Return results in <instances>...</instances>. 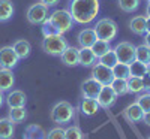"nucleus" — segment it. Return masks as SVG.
Segmentation results:
<instances>
[{
    "label": "nucleus",
    "mask_w": 150,
    "mask_h": 139,
    "mask_svg": "<svg viewBox=\"0 0 150 139\" xmlns=\"http://www.w3.org/2000/svg\"><path fill=\"white\" fill-rule=\"evenodd\" d=\"M129 73L131 77H137V78H144L149 73V65L138 60H134L129 65Z\"/></svg>",
    "instance_id": "412c9836"
},
{
    "label": "nucleus",
    "mask_w": 150,
    "mask_h": 139,
    "mask_svg": "<svg viewBox=\"0 0 150 139\" xmlns=\"http://www.w3.org/2000/svg\"><path fill=\"white\" fill-rule=\"evenodd\" d=\"M75 114V108L72 106V103H69L68 100H60L57 102L53 108H51V120L56 124H68Z\"/></svg>",
    "instance_id": "20e7f679"
},
{
    "label": "nucleus",
    "mask_w": 150,
    "mask_h": 139,
    "mask_svg": "<svg viewBox=\"0 0 150 139\" xmlns=\"http://www.w3.org/2000/svg\"><path fill=\"white\" fill-rule=\"evenodd\" d=\"M144 44L150 48V32H146L144 33Z\"/></svg>",
    "instance_id": "4c0bfd02"
},
{
    "label": "nucleus",
    "mask_w": 150,
    "mask_h": 139,
    "mask_svg": "<svg viewBox=\"0 0 150 139\" xmlns=\"http://www.w3.org/2000/svg\"><path fill=\"white\" fill-rule=\"evenodd\" d=\"M146 32H150V17L146 18Z\"/></svg>",
    "instance_id": "ea45409f"
},
{
    "label": "nucleus",
    "mask_w": 150,
    "mask_h": 139,
    "mask_svg": "<svg viewBox=\"0 0 150 139\" xmlns=\"http://www.w3.org/2000/svg\"><path fill=\"white\" fill-rule=\"evenodd\" d=\"M8 118L14 123V124H21L24 120L27 118V109L24 108V106H20V108H9Z\"/></svg>",
    "instance_id": "5701e85b"
},
{
    "label": "nucleus",
    "mask_w": 150,
    "mask_h": 139,
    "mask_svg": "<svg viewBox=\"0 0 150 139\" xmlns=\"http://www.w3.org/2000/svg\"><path fill=\"white\" fill-rule=\"evenodd\" d=\"M123 115L126 117V120H129L131 123H140L144 118V111L137 103H132L126 109H123Z\"/></svg>",
    "instance_id": "a211bd4d"
},
{
    "label": "nucleus",
    "mask_w": 150,
    "mask_h": 139,
    "mask_svg": "<svg viewBox=\"0 0 150 139\" xmlns=\"http://www.w3.org/2000/svg\"><path fill=\"white\" fill-rule=\"evenodd\" d=\"M14 3L11 0H0V22H8L14 17Z\"/></svg>",
    "instance_id": "aec40b11"
},
{
    "label": "nucleus",
    "mask_w": 150,
    "mask_h": 139,
    "mask_svg": "<svg viewBox=\"0 0 150 139\" xmlns=\"http://www.w3.org/2000/svg\"><path fill=\"white\" fill-rule=\"evenodd\" d=\"M45 139H65V129L63 127H54V129H51L47 133Z\"/></svg>",
    "instance_id": "f704fd0d"
},
{
    "label": "nucleus",
    "mask_w": 150,
    "mask_h": 139,
    "mask_svg": "<svg viewBox=\"0 0 150 139\" xmlns=\"http://www.w3.org/2000/svg\"><path fill=\"white\" fill-rule=\"evenodd\" d=\"M146 14H147V17H150V3H147V8H146Z\"/></svg>",
    "instance_id": "79ce46f5"
},
{
    "label": "nucleus",
    "mask_w": 150,
    "mask_h": 139,
    "mask_svg": "<svg viewBox=\"0 0 150 139\" xmlns=\"http://www.w3.org/2000/svg\"><path fill=\"white\" fill-rule=\"evenodd\" d=\"M15 84V77L12 69H0V91H9Z\"/></svg>",
    "instance_id": "f3484780"
},
{
    "label": "nucleus",
    "mask_w": 150,
    "mask_h": 139,
    "mask_svg": "<svg viewBox=\"0 0 150 139\" xmlns=\"http://www.w3.org/2000/svg\"><path fill=\"white\" fill-rule=\"evenodd\" d=\"M111 49V42L108 41H102V39H96V42L92 45V51L95 53V55L99 58L102 57L104 54H107Z\"/></svg>",
    "instance_id": "bb28decb"
},
{
    "label": "nucleus",
    "mask_w": 150,
    "mask_h": 139,
    "mask_svg": "<svg viewBox=\"0 0 150 139\" xmlns=\"http://www.w3.org/2000/svg\"><path fill=\"white\" fill-rule=\"evenodd\" d=\"M135 103L144 111V114H146V112H150V91H144V93H141L138 97H137Z\"/></svg>",
    "instance_id": "473e14b6"
},
{
    "label": "nucleus",
    "mask_w": 150,
    "mask_h": 139,
    "mask_svg": "<svg viewBox=\"0 0 150 139\" xmlns=\"http://www.w3.org/2000/svg\"><path fill=\"white\" fill-rule=\"evenodd\" d=\"M129 29L135 34H144L146 33V17L144 15H137V17L131 18Z\"/></svg>",
    "instance_id": "b1692460"
},
{
    "label": "nucleus",
    "mask_w": 150,
    "mask_h": 139,
    "mask_svg": "<svg viewBox=\"0 0 150 139\" xmlns=\"http://www.w3.org/2000/svg\"><path fill=\"white\" fill-rule=\"evenodd\" d=\"M15 135V124L8 117L0 118V139H12Z\"/></svg>",
    "instance_id": "6ab92c4d"
},
{
    "label": "nucleus",
    "mask_w": 150,
    "mask_h": 139,
    "mask_svg": "<svg viewBox=\"0 0 150 139\" xmlns=\"http://www.w3.org/2000/svg\"><path fill=\"white\" fill-rule=\"evenodd\" d=\"M147 139H150V136H149V138H147Z\"/></svg>",
    "instance_id": "a18cd8bd"
},
{
    "label": "nucleus",
    "mask_w": 150,
    "mask_h": 139,
    "mask_svg": "<svg viewBox=\"0 0 150 139\" xmlns=\"http://www.w3.org/2000/svg\"><path fill=\"white\" fill-rule=\"evenodd\" d=\"M147 3H150V0H147Z\"/></svg>",
    "instance_id": "c03bdc74"
},
{
    "label": "nucleus",
    "mask_w": 150,
    "mask_h": 139,
    "mask_svg": "<svg viewBox=\"0 0 150 139\" xmlns=\"http://www.w3.org/2000/svg\"><path fill=\"white\" fill-rule=\"evenodd\" d=\"M110 85L112 87V90L117 93V96H123V94H126V93H128V82H126V79L114 78Z\"/></svg>",
    "instance_id": "7c9ffc66"
},
{
    "label": "nucleus",
    "mask_w": 150,
    "mask_h": 139,
    "mask_svg": "<svg viewBox=\"0 0 150 139\" xmlns=\"http://www.w3.org/2000/svg\"><path fill=\"white\" fill-rule=\"evenodd\" d=\"M149 70H150V63H149Z\"/></svg>",
    "instance_id": "37998d69"
},
{
    "label": "nucleus",
    "mask_w": 150,
    "mask_h": 139,
    "mask_svg": "<svg viewBox=\"0 0 150 139\" xmlns=\"http://www.w3.org/2000/svg\"><path fill=\"white\" fill-rule=\"evenodd\" d=\"M98 63V57L92 51V48H80L78 49V65L83 67H92Z\"/></svg>",
    "instance_id": "2eb2a0df"
},
{
    "label": "nucleus",
    "mask_w": 150,
    "mask_h": 139,
    "mask_svg": "<svg viewBox=\"0 0 150 139\" xmlns=\"http://www.w3.org/2000/svg\"><path fill=\"white\" fill-rule=\"evenodd\" d=\"M45 132L39 127L38 124H30L27 126V129L24 130L23 138L24 139H45Z\"/></svg>",
    "instance_id": "a878e982"
},
{
    "label": "nucleus",
    "mask_w": 150,
    "mask_h": 139,
    "mask_svg": "<svg viewBox=\"0 0 150 139\" xmlns=\"http://www.w3.org/2000/svg\"><path fill=\"white\" fill-rule=\"evenodd\" d=\"M98 36H96V32L95 29H83L80 33H78V37H77V42H78V46L80 48H92V45L96 42Z\"/></svg>",
    "instance_id": "4468645a"
},
{
    "label": "nucleus",
    "mask_w": 150,
    "mask_h": 139,
    "mask_svg": "<svg viewBox=\"0 0 150 139\" xmlns=\"http://www.w3.org/2000/svg\"><path fill=\"white\" fill-rule=\"evenodd\" d=\"M117 97H119L117 93L112 90L111 85H102L101 91H99L96 99H98L99 105H101V108H111L117 102Z\"/></svg>",
    "instance_id": "9d476101"
},
{
    "label": "nucleus",
    "mask_w": 150,
    "mask_h": 139,
    "mask_svg": "<svg viewBox=\"0 0 150 139\" xmlns=\"http://www.w3.org/2000/svg\"><path fill=\"white\" fill-rule=\"evenodd\" d=\"M99 108H101V105H99L98 99H93V97H83L80 100V111L84 114L86 117H93L98 114Z\"/></svg>",
    "instance_id": "ddd939ff"
},
{
    "label": "nucleus",
    "mask_w": 150,
    "mask_h": 139,
    "mask_svg": "<svg viewBox=\"0 0 150 139\" xmlns=\"http://www.w3.org/2000/svg\"><path fill=\"white\" fill-rule=\"evenodd\" d=\"M50 8H47L45 5H42L41 2H38V3H33L29 6L27 9V21L30 24H33V26H42V22L48 18V11Z\"/></svg>",
    "instance_id": "423d86ee"
},
{
    "label": "nucleus",
    "mask_w": 150,
    "mask_h": 139,
    "mask_svg": "<svg viewBox=\"0 0 150 139\" xmlns=\"http://www.w3.org/2000/svg\"><path fill=\"white\" fill-rule=\"evenodd\" d=\"M128 82V93H132V94H141L144 93V82H143V78H137V77H129L126 79Z\"/></svg>",
    "instance_id": "393cba45"
},
{
    "label": "nucleus",
    "mask_w": 150,
    "mask_h": 139,
    "mask_svg": "<svg viewBox=\"0 0 150 139\" xmlns=\"http://www.w3.org/2000/svg\"><path fill=\"white\" fill-rule=\"evenodd\" d=\"M65 139H83V133L80 127L77 126H71L65 130Z\"/></svg>",
    "instance_id": "72a5a7b5"
},
{
    "label": "nucleus",
    "mask_w": 150,
    "mask_h": 139,
    "mask_svg": "<svg viewBox=\"0 0 150 139\" xmlns=\"http://www.w3.org/2000/svg\"><path fill=\"white\" fill-rule=\"evenodd\" d=\"M60 60L65 66L68 67H75V66H80L78 65V48L75 46H68L63 54L60 55Z\"/></svg>",
    "instance_id": "dca6fc26"
},
{
    "label": "nucleus",
    "mask_w": 150,
    "mask_h": 139,
    "mask_svg": "<svg viewBox=\"0 0 150 139\" xmlns=\"http://www.w3.org/2000/svg\"><path fill=\"white\" fill-rule=\"evenodd\" d=\"M99 0H69L68 11L77 24H90L99 15Z\"/></svg>",
    "instance_id": "f257e3e1"
},
{
    "label": "nucleus",
    "mask_w": 150,
    "mask_h": 139,
    "mask_svg": "<svg viewBox=\"0 0 150 139\" xmlns=\"http://www.w3.org/2000/svg\"><path fill=\"white\" fill-rule=\"evenodd\" d=\"M39 2H41L42 5H45L47 8H51V6H56L60 0H39Z\"/></svg>",
    "instance_id": "e433bc0d"
},
{
    "label": "nucleus",
    "mask_w": 150,
    "mask_h": 139,
    "mask_svg": "<svg viewBox=\"0 0 150 139\" xmlns=\"http://www.w3.org/2000/svg\"><path fill=\"white\" fill-rule=\"evenodd\" d=\"M143 82H144V90L146 91H150V70L146 77L143 78Z\"/></svg>",
    "instance_id": "c9c22d12"
},
{
    "label": "nucleus",
    "mask_w": 150,
    "mask_h": 139,
    "mask_svg": "<svg viewBox=\"0 0 150 139\" xmlns=\"http://www.w3.org/2000/svg\"><path fill=\"white\" fill-rule=\"evenodd\" d=\"M20 61L15 49L12 46H2L0 48V69H14Z\"/></svg>",
    "instance_id": "6e6552de"
},
{
    "label": "nucleus",
    "mask_w": 150,
    "mask_h": 139,
    "mask_svg": "<svg viewBox=\"0 0 150 139\" xmlns=\"http://www.w3.org/2000/svg\"><path fill=\"white\" fill-rule=\"evenodd\" d=\"M135 60L143 61V63H146V65L150 63V48L146 44L135 46Z\"/></svg>",
    "instance_id": "cd10ccee"
},
{
    "label": "nucleus",
    "mask_w": 150,
    "mask_h": 139,
    "mask_svg": "<svg viewBox=\"0 0 150 139\" xmlns=\"http://www.w3.org/2000/svg\"><path fill=\"white\" fill-rule=\"evenodd\" d=\"M92 78H95L102 85H110L112 79H114V73H112L111 67H107L98 61L95 66H92Z\"/></svg>",
    "instance_id": "1a4fd4ad"
},
{
    "label": "nucleus",
    "mask_w": 150,
    "mask_h": 139,
    "mask_svg": "<svg viewBox=\"0 0 150 139\" xmlns=\"http://www.w3.org/2000/svg\"><path fill=\"white\" fill-rule=\"evenodd\" d=\"M112 49H114V53L117 55V60L120 63L131 65V63L135 60V45L131 44V42H128V41L119 42Z\"/></svg>",
    "instance_id": "0eeeda50"
},
{
    "label": "nucleus",
    "mask_w": 150,
    "mask_h": 139,
    "mask_svg": "<svg viewBox=\"0 0 150 139\" xmlns=\"http://www.w3.org/2000/svg\"><path fill=\"white\" fill-rule=\"evenodd\" d=\"M112 73H114V78H120V79H128L131 77L129 73V65H125V63H117V65L112 67Z\"/></svg>",
    "instance_id": "c756f323"
},
{
    "label": "nucleus",
    "mask_w": 150,
    "mask_h": 139,
    "mask_svg": "<svg viewBox=\"0 0 150 139\" xmlns=\"http://www.w3.org/2000/svg\"><path fill=\"white\" fill-rule=\"evenodd\" d=\"M3 103H5V97H3V91H0V108L3 106Z\"/></svg>",
    "instance_id": "a19ab883"
},
{
    "label": "nucleus",
    "mask_w": 150,
    "mask_h": 139,
    "mask_svg": "<svg viewBox=\"0 0 150 139\" xmlns=\"http://www.w3.org/2000/svg\"><path fill=\"white\" fill-rule=\"evenodd\" d=\"M99 63H101V65H104V66H107V67H111V69L114 67L117 63H119L114 49H110L107 54H104L102 57H99Z\"/></svg>",
    "instance_id": "c85d7f7f"
},
{
    "label": "nucleus",
    "mask_w": 150,
    "mask_h": 139,
    "mask_svg": "<svg viewBox=\"0 0 150 139\" xmlns=\"http://www.w3.org/2000/svg\"><path fill=\"white\" fill-rule=\"evenodd\" d=\"M74 27V20L68 9H57L51 12V15L42 22V34L44 36H63L71 32Z\"/></svg>",
    "instance_id": "f03ea898"
},
{
    "label": "nucleus",
    "mask_w": 150,
    "mask_h": 139,
    "mask_svg": "<svg viewBox=\"0 0 150 139\" xmlns=\"http://www.w3.org/2000/svg\"><path fill=\"white\" fill-rule=\"evenodd\" d=\"M102 88V84L98 82L95 78H87L83 84H81V96L83 97H93L96 99L99 91Z\"/></svg>",
    "instance_id": "f8f14e48"
},
{
    "label": "nucleus",
    "mask_w": 150,
    "mask_h": 139,
    "mask_svg": "<svg viewBox=\"0 0 150 139\" xmlns=\"http://www.w3.org/2000/svg\"><path fill=\"white\" fill-rule=\"evenodd\" d=\"M41 46H42V51L45 54L53 55V57H60L69 45L63 36L54 34V36H44Z\"/></svg>",
    "instance_id": "7ed1b4c3"
},
{
    "label": "nucleus",
    "mask_w": 150,
    "mask_h": 139,
    "mask_svg": "<svg viewBox=\"0 0 150 139\" xmlns=\"http://www.w3.org/2000/svg\"><path fill=\"white\" fill-rule=\"evenodd\" d=\"M117 2L123 12H135L140 8V0H117Z\"/></svg>",
    "instance_id": "2f4dec72"
},
{
    "label": "nucleus",
    "mask_w": 150,
    "mask_h": 139,
    "mask_svg": "<svg viewBox=\"0 0 150 139\" xmlns=\"http://www.w3.org/2000/svg\"><path fill=\"white\" fill-rule=\"evenodd\" d=\"M95 32L98 39H102V41H114L116 36L119 33V27L114 20L111 18H101L96 24H95Z\"/></svg>",
    "instance_id": "39448f33"
},
{
    "label": "nucleus",
    "mask_w": 150,
    "mask_h": 139,
    "mask_svg": "<svg viewBox=\"0 0 150 139\" xmlns=\"http://www.w3.org/2000/svg\"><path fill=\"white\" fill-rule=\"evenodd\" d=\"M5 103L8 108H20L27 105V96L23 90H11L5 99Z\"/></svg>",
    "instance_id": "9b49d317"
},
{
    "label": "nucleus",
    "mask_w": 150,
    "mask_h": 139,
    "mask_svg": "<svg viewBox=\"0 0 150 139\" xmlns=\"http://www.w3.org/2000/svg\"><path fill=\"white\" fill-rule=\"evenodd\" d=\"M12 48L15 49L17 55L21 58H27L30 55V51H32V46H30V42H27L26 39H17L12 45Z\"/></svg>",
    "instance_id": "4be33fe9"
},
{
    "label": "nucleus",
    "mask_w": 150,
    "mask_h": 139,
    "mask_svg": "<svg viewBox=\"0 0 150 139\" xmlns=\"http://www.w3.org/2000/svg\"><path fill=\"white\" fill-rule=\"evenodd\" d=\"M143 121L146 123V126H149V127H150V112H146V114H144Z\"/></svg>",
    "instance_id": "58836bf2"
}]
</instances>
